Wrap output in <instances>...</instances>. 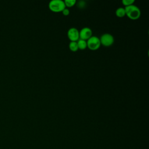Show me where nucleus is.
<instances>
[{
    "instance_id": "obj_1",
    "label": "nucleus",
    "mask_w": 149,
    "mask_h": 149,
    "mask_svg": "<svg viewBox=\"0 0 149 149\" xmlns=\"http://www.w3.org/2000/svg\"><path fill=\"white\" fill-rule=\"evenodd\" d=\"M126 15L131 20H137L141 15L140 9L136 6L132 5L125 8Z\"/></svg>"
},
{
    "instance_id": "obj_2",
    "label": "nucleus",
    "mask_w": 149,
    "mask_h": 149,
    "mask_svg": "<svg viewBox=\"0 0 149 149\" xmlns=\"http://www.w3.org/2000/svg\"><path fill=\"white\" fill-rule=\"evenodd\" d=\"M49 9L54 12H62L66 8L64 1L62 0H52L48 4Z\"/></svg>"
},
{
    "instance_id": "obj_3",
    "label": "nucleus",
    "mask_w": 149,
    "mask_h": 149,
    "mask_svg": "<svg viewBox=\"0 0 149 149\" xmlns=\"http://www.w3.org/2000/svg\"><path fill=\"white\" fill-rule=\"evenodd\" d=\"M101 42L100 38L95 36H92L87 40V47L91 50H97L100 48Z\"/></svg>"
},
{
    "instance_id": "obj_4",
    "label": "nucleus",
    "mask_w": 149,
    "mask_h": 149,
    "mask_svg": "<svg viewBox=\"0 0 149 149\" xmlns=\"http://www.w3.org/2000/svg\"><path fill=\"white\" fill-rule=\"evenodd\" d=\"M101 45L105 47H109L114 42V38L113 36L109 33H105L102 34L100 38Z\"/></svg>"
},
{
    "instance_id": "obj_5",
    "label": "nucleus",
    "mask_w": 149,
    "mask_h": 149,
    "mask_svg": "<svg viewBox=\"0 0 149 149\" xmlns=\"http://www.w3.org/2000/svg\"><path fill=\"white\" fill-rule=\"evenodd\" d=\"M68 37L71 41H77L79 38V31L74 27H72L69 29L68 31Z\"/></svg>"
},
{
    "instance_id": "obj_6",
    "label": "nucleus",
    "mask_w": 149,
    "mask_h": 149,
    "mask_svg": "<svg viewBox=\"0 0 149 149\" xmlns=\"http://www.w3.org/2000/svg\"><path fill=\"white\" fill-rule=\"evenodd\" d=\"M92 36V30L89 27H83L79 31V38L84 40H87Z\"/></svg>"
},
{
    "instance_id": "obj_7",
    "label": "nucleus",
    "mask_w": 149,
    "mask_h": 149,
    "mask_svg": "<svg viewBox=\"0 0 149 149\" xmlns=\"http://www.w3.org/2000/svg\"><path fill=\"white\" fill-rule=\"evenodd\" d=\"M77 44L78 48L81 50L85 49L87 47V41H86V40L79 38L78 40V41H77Z\"/></svg>"
},
{
    "instance_id": "obj_8",
    "label": "nucleus",
    "mask_w": 149,
    "mask_h": 149,
    "mask_svg": "<svg viewBox=\"0 0 149 149\" xmlns=\"http://www.w3.org/2000/svg\"><path fill=\"white\" fill-rule=\"evenodd\" d=\"M115 14L116 15L119 17H122L123 16H125L126 15V13H125V8H118L116 11H115Z\"/></svg>"
},
{
    "instance_id": "obj_9",
    "label": "nucleus",
    "mask_w": 149,
    "mask_h": 149,
    "mask_svg": "<svg viewBox=\"0 0 149 149\" xmlns=\"http://www.w3.org/2000/svg\"><path fill=\"white\" fill-rule=\"evenodd\" d=\"M69 49L73 51V52H76L77 51L79 48H78V46H77V41H71L69 44Z\"/></svg>"
},
{
    "instance_id": "obj_10",
    "label": "nucleus",
    "mask_w": 149,
    "mask_h": 149,
    "mask_svg": "<svg viewBox=\"0 0 149 149\" xmlns=\"http://www.w3.org/2000/svg\"><path fill=\"white\" fill-rule=\"evenodd\" d=\"M64 3L65 5V6L72 7L76 4V0H65Z\"/></svg>"
},
{
    "instance_id": "obj_11",
    "label": "nucleus",
    "mask_w": 149,
    "mask_h": 149,
    "mask_svg": "<svg viewBox=\"0 0 149 149\" xmlns=\"http://www.w3.org/2000/svg\"><path fill=\"white\" fill-rule=\"evenodd\" d=\"M134 2V0H123L122 1V4L124 6H125V7L133 5Z\"/></svg>"
},
{
    "instance_id": "obj_12",
    "label": "nucleus",
    "mask_w": 149,
    "mask_h": 149,
    "mask_svg": "<svg viewBox=\"0 0 149 149\" xmlns=\"http://www.w3.org/2000/svg\"><path fill=\"white\" fill-rule=\"evenodd\" d=\"M62 13H63V15L64 16H68V15H69V13H70L69 10L68 9H67V8H65V9L62 11Z\"/></svg>"
}]
</instances>
